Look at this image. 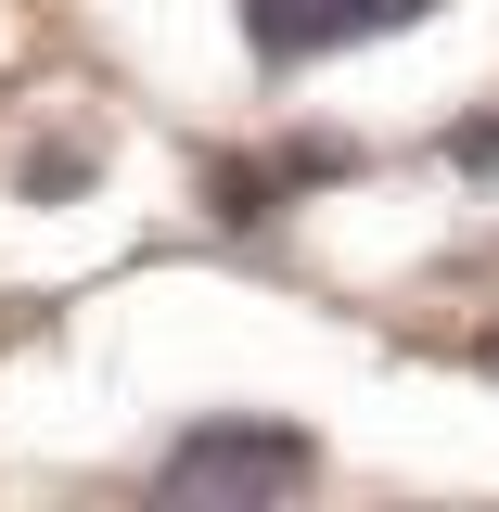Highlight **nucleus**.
<instances>
[{
	"mask_svg": "<svg viewBox=\"0 0 499 512\" xmlns=\"http://www.w3.org/2000/svg\"><path fill=\"white\" fill-rule=\"evenodd\" d=\"M436 0H244V52L256 64H333L359 39H410Z\"/></svg>",
	"mask_w": 499,
	"mask_h": 512,
	"instance_id": "2",
	"label": "nucleus"
},
{
	"mask_svg": "<svg viewBox=\"0 0 499 512\" xmlns=\"http://www.w3.org/2000/svg\"><path fill=\"white\" fill-rule=\"evenodd\" d=\"M295 487H320V436L308 423H256V410H218V423H192L154 461V500L167 512H269Z\"/></svg>",
	"mask_w": 499,
	"mask_h": 512,
	"instance_id": "1",
	"label": "nucleus"
},
{
	"mask_svg": "<svg viewBox=\"0 0 499 512\" xmlns=\"http://www.w3.org/2000/svg\"><path fill=\"white\" fill-rule=\"evenodd\" d=\"M448 154H461L474 180H499V116H474V128H461V141H448Z\"/></svg>",
	"mask_w": 499,
	"mask_h": 512,
	"instance_id": "4",
	"label": "nucleus"
},
{
	"mask_svg": "<svg viewBox=\"0 0 499 512\" xmlns=\"http://www.w3.org/2000/svg\"><path fill=\"white\" fill-rule=\"evenodd\" d=\"M474 372H499V333H474Z\"/></svg>",
	"mask_w": 499,
	"mask_h": 512,
	"instance_id": "5",
	"label": "nucleus"
},
{
	"mask_svg": "<svg viewBox=\"0 0 499 512\" xmlns=\"http://www.w3.org/2000/svg\"><path fill=\"white\" fill-rule=\"evenodd\" d=\"M359 154L346 141H295V154H205V218H231V231H269L282 205L308 180H346Z\"/></svg>",
	"mask_w": 499,
	"mask_h": 512,
	"instance_id": "3",
	"label": "nucleus"
}]
</instances>
